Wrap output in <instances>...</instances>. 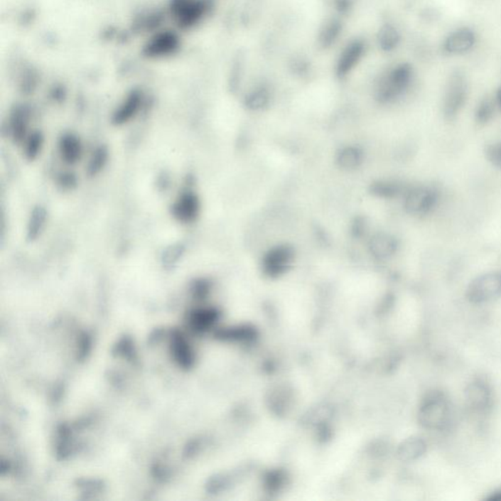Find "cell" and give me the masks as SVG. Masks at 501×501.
Wrapping results in <instances>:
<instances>
[{
	"mask_svg": "<svg viewBox=\"0 0 501 501\" xmlns=\"http://www.w3.org/2000/svg\"><path fill=\"white\" fill-rule=\"evenodd\" d=\"M469 85L463 72L456 71L448 77L443 98V113L446 119H456L468 99Z\"/></svg>",
	"mask_w": 501,
	"mask_h": 501,
	"instance_id": "obj_1",
	"label": "cell"
},
{
	"mask_svg": "<svg viewBox=\"0 0 501 501\" xmlns=\"http://www.w3.org/2000/svg\"><path fill=\"white\" fill-rule=\"evenodd\" d=\"M467 298L471 303H482L501 297V271L480 275L470 283Z\"/></svg>",
	"mask_w": 501,
	"mask_h": 501,
	"instance_id": "obj_2",
	"label": "cell"
},
{
	"mask_svg": "<svg viewBox=\"0 0 501 501\" xmlns=\"http://www.w3.org/2000/svg\"><path fill=\"white\" fill-rule=\"evenodd\" d=\"M476 31L469 26L454 28L443 41L442 50L448 56H463L471 53L476 48Z\"/></svg>",
	"mask_w": 501,
	"mask_h": 501,
	"instance_id": "obj_3",
	"label": "cell"
},
{
	"mask_svg": "<svg viewBox=\"0 0 501 501\" xmlns=\"http://www.w3.org/2000/svg\"><path fill=\"white\" fill-rule=\"evenodd\" d=\"M438 201V191L433 187L418 186L410 189L404 197V207L410 214L425 215L432 212Z\"/></svg>",
	"mask_w": 501,
	"mask_h": 501,
	"instance_id": "obj_4",
	"label": "cell"
},
{
	"mask_svg": "<svg viewBox=\"0 0 501 501\" xmlns=\"http://www.w3.org/2000/svg\"><path fill=\"white\" fill-rule=\"evenodd\" d=\"M420 421L430 429H440L448 421V406L440 394H433L426 399L420 410Z\"/></svg>",
	"mask_w": 501,
	"mask_h": 501,
	"instance_id": "obj_5",
	"label": "cell"
},
{
	"mask_svg": "<svg viewBox=\"0 0 501 501\" xmlns=\"http://www.w3.org/2000/svg\"><path fill=\"white\" fill-rule=\"evenodd\" d=\"M414 76V68L409 64H402L394 69L382 88L381 98L385 101L397 99L409 90Z\"/></svg>",
	"mask_w": 501,
	"mask_h": 501,
	"instance_id": "obj_6",
	"label": "cell"
},
{
	"mask_svg": "<svg viewBox=\"0 0 501 501\" xmlns=\"http://www.w3.org/2000/svg\"><path fill=\"white\" fill-rule=\"evenodd\" d=\"M294 259V252L288 246H277L264 256V271L269 276H279L289 269Z\"/></svg>",
	"mask_w": 501,
	"mask_h": 501,
	"instance_id": "obj_7",
	"label": "cell"
},
{
	"mask_svg": "<svg viewBox=\"0 0 501 501\" xmlns=\"http://www.w3.org/2000/svg\"><path fill=\"white\" fill-rule=\"evenodd\" d=\"M200 202L198 197L191 192L183 193L173 206V215L179 222L190 223L198 217Z\"/></svg>",
	"mask_w": 501,
	"mask_h": 501,
	"instance_id": "obj_8",
	"label": "cell"
},
{
	"mask_svg": "<svg viewBox=\"0 0 501 501\" xmlns=\"http://www.w3.org/2000/svg\"><path fill=\"white\" fill-rule=\"evenodd\" d=\"M82 151V144L77 136L67 134V136L62 137L61 142H60V154L65 162L71 163V165L77 163V160L80 159Z\"/></svg>",
	"mask_w": 501,
	"mask_h": 501,
	"instance_id": "obj_9",
	"label": "cell"
},
{
	"mask_svg": "<svg viewBox=\"0 0 501 501\" xmlns=\"http://www.w3.org/2000/svg\"><path fill=\"white\" fill-rule=\"evenodd\" d=\"M396 244L389 236L379 235L371 241V251L379 258H387L394 253Z\"/></svg>",
	"mask_w": 501,
	"mask_h": 501,
	"instance_id": "obj_10",
	"label": "cell"
},
{
	"mask_svg": "<svg viewBox=\"0 0 501 501\" xmlns=\"http://www.w3.org/2000/svg\"><path fill=\"white\" fill-rule=\"evenodd\" d=\"M467 401L471 406L475 407H482L487 404L489 401V391L487 387L481 383H473L469 385L466 390Z\"/></svg>",
	"mask_w": 501,
	"mask_h": 501,
	"instance_id": "obj_11",
	"label": "cell"
},
{
	"mask_svg": "<svg viewBox=\"0 0 501 501\" xmlns=\"http://www.w3.org/2000/svg\"><path fill=\"white\" fill-rule=\"evenodd\" d=\"M46 222L45 210L38 207L33 210L32 217L28 225V238L30 240H36L38 235L43 232L44 225Z\"/></svg>",
	"mask_w": 501,
	"mask_h": 501,
	"instance_id": "obj_12",
	"label": "cell"
},
{
	"mask_svg": "<svg viewBox=\"0 0 501 501\" xmlns=\"http://www.w3.org/2000/svg\"><path fill=\"white\" fill-rule=\"evenodd\" d=\"M425 443L420 438H409L402 446L399 454L404 460H414L425 453Z\"/></svg>",
	"mask_w": 501,
	"mask_h": 501,
	"instance_id": "obj_13",
	"label": "cell"
},
{
	"mask_svg": "<svg viewBox=\"0 0 501 501\" xmlns=\"http://www.w3.org/2000/svg\"><path fill=\"white\" fill-rule=\"evenodd\" d=\"M493 113H495V103L490 98H483L478 103L476 110H475V119H476L477 123L485 124L492 119Z\"/></svg>",
	"mask_w": 501,
	"mask_h": 501,
	"instance_id": "obj_14",
	"label": "cell"
},
{
	"mask_svg": "<svg viewBox=\"0 0 501 501\" xmlns=\"http://www.w3.org/2000/svg\"><path fill=\"white\" fill-rule=\"evenodd\" d=\"M124 106V107L119 109L114 116V124H116L117 126L128 123L129 119L136 115L137 110H139V101L136 99V97H131V99H129Z\"/></svg>",
	"mask_w": 501,
	"mask_h": 501,
	"instance_id": "obj_15",
	"label": "cell"
},
{
	"mask_svg": "<svg viewBox=\"0 0 501 501\" xmlns=\"http://www.w3.org/2000/svg\"><path fill=\"white\" fill-rule=\"evenodd\" d=\"M360 160H362V154L355 148H346V149L343 150L340 153L339 162L342 167L346 168H357L358 163H360Z\"/></svg>",
	"mask_w": 501,
	"mask_h": 501,
	"instance_id": "obj_16",
	"label": "cell"
},
{
	"mask_svg": "<svg viewBox=\"0 0 501 501\" xmlns=\"http://www.w3.org/2000/svg\"><path fill=\"white\" fill-rule=\"evenodd\" d=\"M485 158L493 167L501 168V140L487 145L485 148Z\"/></svg>",
	"mask_w": 501,
	"mask_h": 501,
	"instance_id": "obj_17",
	"label": "cell"
},
{
	"mask_svg": "<svg viewBox=\"0 0 501 501\" xmlns=\"http://www.w3.org/2000/svg\"><path fill=\"white\" fill-rule=\"evenodd\" d=\"M43 144V137L41 134H35L31 136L26 147V155L30 160L35 159L38 152H41Z\"/></svg>",
	"mask_w": 501,
	"mask_h": 501,
	"instance_id": "obj_18",
	"label": "cell"
},
{
	"mask_svg": "<svg viewBox=\"0 0 501 501\" xmlns=\"http://www.w3.org/2000/svg\"><path fill=\"white\" fill-rule=\"evenodd\" d=\"M107 152L104 149H99L93 156V159L90 165V171L92 175H95L98 171H100L101 168H104L106 162H107Z\"/></svg>",
	"mask_w": 501,
	"mask_h": 501,
	"instance_id": "obj_19",
	"label": "cell"
},
{
	"mask_svg": "<svg viewBox=\"0 0 501 501\" xmlns=\"http://www.w3.org/2000/svg\"><path fill=\"white\" fill-rule=\"evenodd\" d=\"M495 104L501 110V85L497 88V93H495Z\"/></svg>",
	"mask_w": 501,
	"mask_h": 501,
	"instance_id": "obj_20",
	"label": "cell"
}]
</instances>
